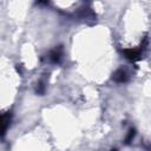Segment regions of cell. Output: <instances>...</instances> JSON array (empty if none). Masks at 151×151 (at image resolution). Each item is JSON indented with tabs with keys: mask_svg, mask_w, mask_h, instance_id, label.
<instances>
[{
	"mask_svg": "<svg viewBox=\"0 0 151 151\" xmlns=\"http://www.w3.org/2000/svg\"><path fill=\"white\" fill-rule=\"evenodd\" d=\"M125 55H126V58H129L131 60H136L139 58L140 53L137 50H127V51H125Z\"/></svg>",
	"mask_w": 151,
	"mask_h": 151,
	"instance_id": "cell-1",
	"label": "cell"
},
{
	"mask_svg": "<svg viewBox=\"0 0 151 151\" xmlns=\"http://www.w3.org/2000/svg\"><path fill=\"white\" fill-rule=\"evenodd\" d=\"M7 125H8V118L6 116H0V134H2L6 131Z\"/></svg>",
	"mask_w": 151,
	"mask_h": 151,
	"instance_id": "cell-2",
	"label": "cell"
},
{
	"mask_svg": "<svg viewBox=\"0 0 151 151\" xmlns=\"http://www.w3.org/2000/svg\"><path fill=\"white\" fill-rule=\"evenodd\" d=\"M113 79L117 80V81H124V80L126 79V74H125V72H124L123 70H118V71L114 73Z\"/></svg>",
	"mask_w": 151,
	"mask_h": 151,
	"instance_id": "cell-3",
	"label": "cell"
},
{
	"mask_svg": "<svg viewBox=\"0 0 151 151\" xmlns=\"http://www.w3.org/2000/svg\"><path fill=\"white\" fill-rule=\"evenodd\" d=\"M59 58H60V53H59V52L55 51V52L52 53V60H53V61H58Z\"/></svg>",
	"mask_w": 151,
	"mask_h": 151,
	"instance_id": "cell-4",
	"label": "cell"
}]
</instances>
